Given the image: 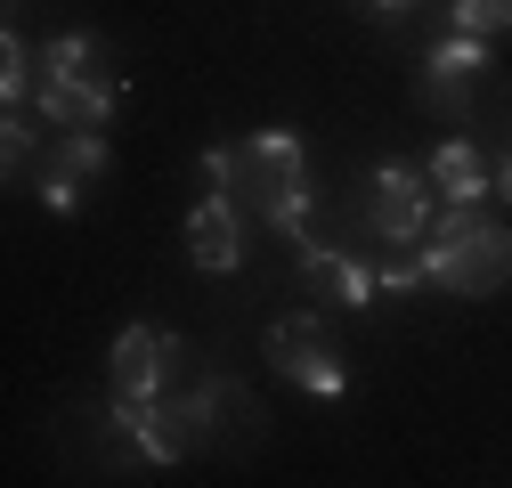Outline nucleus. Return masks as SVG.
<instances>
[{"label":"nucleus","mask_w":512,"mask_h":488,"mask_svg":"<svg viewBox=\"0 0 512 488\" xmlns=\"http://www.w3.org/2000/svg\"><path fill=\"white\" fill-rule=\"evenodd\" d=\"M374 9H407V0H374Z\"/></svg>","instance_id":"f3484780"},{"label":"nucleus","mask_w":512,"mask_h":488,"mask_svg":"<svg viewBox=\"0 0 512 488\" xmlns=\"http://www.w3.org/2000/svg\"><path fill=\"white\" fill-rule=\"evenodd\" d=\"M456 33H512V0H456Z\"/></svg>","instance_id":"2eb2a0df"},{"label":"nucleus","mask_w":512,"mask_h":488,"mask_svg":"<svg viewBox=\"0 0 512 488\" xmlns=\"http://www.w3.org/2000/svg\"><path fill=\"white\" fill-rule=\"evenodd\" d=\"M496 196H504V204H512V155H504V163H496Z\"/></svg>","instance_id":"dca6fc26"},{"label":"nucleus","mask_w":512,"mask_h":488,"mask_svg":"<svg viewBox=\"0 0 512 488\" xmlns=\"http://www.w3.org/2000/svg\"><path fill=\"white\" fill-rule=\"evenodd\" d=\"M431 188H439L447 204H488V196H496V171L480 163L472 139H439V147H431Z\"/></svg>","instance_id":"f8f14e48"},{"label":"nucleus","mask_w":512,"mask_h":488,"mask_svg":"<svg viewBox=\"0 0 512 488\" xmlns=\"http://www.w3.org/2000/svg\"><path fill=\"white\" fill-rule=\"evenodd\" d=\"M114 432H131V448L147 464H179L212 440V407H204V391H155L147 407H114Z\"/></svg>","instance_id":"20e7f679"},{"label":"nucleus","mask_w":512,"mask_h":488,"mask_svg":"<svg viewBox=\"0 0 512 488\" xmlns=\"http://www.w3.org/2000/svg\"><path fill=\"white\" fill-rule=\"evenodd\" d=\"M204 179L236 212H261L285 244H309V163H301L293 131H261L244 147H204Z\"/></svg>","instance_id":"f257e3e1"},{"label":"nucleus","mask_w":512,"mask_h":488,"mask_svg":"<svg viewBox=\"0 0 512 488\" xmlns=\"http://www.w3.org/2000/svg\"><path fill=\"white\" fill-rule=\"evenodd\" d=\"M106 383H114V407H147L163 391V326H122L106 350Z\"/></svg>","instance_id":"1a4fd4ad"},{"label":"nucleus","mask_w":512,"mask_h":488,"mask_svg":"<svg viewBox=\"0 0 512 488\" xmlns=\"http://www.w3.org/2000/svg\"><path fill=\"white\" fill-rule=\"evenodd\" d=\"M41 131H49V122L33 106H9V131H0V171H9V179H25L41 163Z\"/></svg>","instance_id":"ddd939ff"},{"label":"nucleus","mask_w":512,"mask_h":488,"mask_svg":"<svg viewBox=\"0 0 512 488\" xmlns=\"http://www.w3.org/2000/svg\"><path fill=\"white\" fill-rule=\"evenodd\" d=\"M301 277L317 301H334V310H374V293H382V269L334 253V244H301Z\"/></svg>","instance_id":"9b49d317"},{"label":"nucleus","mask_w":512,"mask_h":488,"mask_svg":"<svg viewBox=\"0 0 512 488\" xmlns=\"http://www.w3.org/2000/svg\"><path fill=\"white\" fill-rule=\"evenodd\" d=\"M122 66L114 49L90 41V33H57L41 49V90H33V114L49 122V131H98V122L122 106Z\"/></svg>","instance_id":"f03ea898"},{"label":"nucleus","mask_w":512,"mask_h":488,"mask_svg":"<svg viewBox=\"0 0 512 488\" xmlns=\"http://www.w3.org/2000/svg\"><path fill=\"white\" fill-rule=\"evenodd\" d=\"M33 90H41V57L25 49V33H9V41H0V98L33 106Z\"/></svg>","instance_id":"4468645a"},{"label":"nucleus","mask_w":512,"mask_h":488,"mask_svg":"<svg viewBox=\"0 0 512 488\" xmlns=\"http://www.w3.org/2000/svg\"><path fill=\"white\" fill-rule=\"evenodd\" d=\"M480 74H488V41H480V33H447V41L423 57V106H431V114H464Z\"/></svg>","instance_id":"6e6552de"},{"label":"nucleus","mask_w":512,"mask_h":488,"mask_svg":"<svg viewBox=\"0 0 512 488\" xmlns=\"http://www.w3.org/2000/svg\"><path fill=\"white\" fill-rule=\"evenodd\" d=\"M187 261H196L204 277H228V269L244 261V212H236L220 188L187 212Z\"/></svg>","instance_id":"9d476101"},{"label":"nucleus","mask_w":512,"mask_h":488,"mask_svg":"<svg viewBox=\"0 0 512 488\" xmlns=\"http://www.w3.org/2000/svg\"><path fill=\"white\" fill-rule=\"evenodd\" d=\"M431 171H407V163H382L366 179V220L374 236H391V244H423L431 236Z\"/></svg>","instance_id":"0eeeda50"},{"label":"nucleus","mask_w":512,"mask_h":488,"mask_svg":"<svg viewBox=\"0 0 512 488\" xmlns=\"http://www.w3.org/2000/svg\"><path fill=\"white\" fill-rule=\"evenodd\" d=\"M106 139L98 131H66L57 147H41V171H33V188H41V212H57V220H74L82 212V196H90V179H106Z\"/></svg>","instance_id":"423d86ee"},{"label":"nucleus","mask_w":512,"mask_h":488,"mask_svg":"<svg viewBox=\"0 0 512 488\" xmlns=\"http://www.w3.org/2000/svg\"><path fill=\"white\" fill-rule=\"evenodd\" d=\"M269 366H277L293 391H309V399H342L350 391V375H342L326 326H317V310H293V318L269 326Z\"/></svg>","instance_id":"39448f33"},{"label":"nucleus","mask_w":512,"mask_h":488,"mask_svg":"<svg viewBox=\"0 0 512 488\" xmlns=\"http://www.w3.org/2000/svg\"><path fill=\"white\" fill-rule=\"evenodd\" d=\"M415 261L431 285H447L456 301H488L512 285V228L480 220V204H447L439 228L415 244Z\"/></svg>","instance_id":"7ed1b4c3"}]
</instances>
